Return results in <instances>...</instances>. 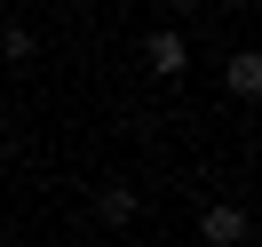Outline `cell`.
<instances>
[{"mask_svg":"<svg viewBox=\"0 0 262 247\" xmlns=\"http://www.w3.org/2000/svg\"><path fill=\"white\" fill-rule=\"evenodd\" d=\"M246 239H254V215L238 199H207L199 207V247H246Z\"/></svg>","mask_w":262,"mask_h":247,"instance_id":"1","label":"cell"},{"mask_svg":"<svg viewBox=\"0 0 262 247\" xmlns=\"http://www.w3.org/2000/svg\"><path fill=\"white\" fill-rule=\"evenodd\" d=\"M143 64H151V80H183V72H191V40H183L175 24H151L143 32Z\"/></svg>","mask_w":262,"mask_h":247,"instance_id":"2","label":"cell"},{"mask_svg":"<svg viewBox=\"0 0 262 247\" xmlns=\"http://www.w3.org/2000/svg\"><path fill=\"white\" fill-rule=\"evenodd\" d=\"M88 215H96L103 231H127L135 215H143V192H135V183H96V199H88Z\"/></svg>","mask_w":262,"mask_h":247,"instance_id":"3","label":"cell"},{"mask_svg":"<svg viewBox=\"0 0 262 247\" xmlns=\"http://www.w3.org/2000/svg\"><path fill=\"white\" fill-rule=\"evenodd\" d=\"M223 88H230L238 104H254V96H262V56H254V48H230V56H223Z\"/></svg>","mask_w":262,"mask_h":247,"instance_id":"4","label":"cell"},{"mask_svg":"<svg viewBox=\"0 0 262 247\" xmlns=\"http://www.w3.org/2000/svg\"><path fill=\"white\" fill-rule=\"evenodd\" d=\"M32 48H40V40L24 32V24H0V64H8V72H24V64H32Z\"/></svg>","mask_w":262,"mask_h":247,"instance_id":"5","label":"cell"},{"mask_svg":"<svg viewBox=\"0 0 262 247\" xmlns=\"http://www.w3.org/2000/svg\"><path fill=\"white\" fill-rule=\"evenodd\" d=\"M167 8H175V16H199V8H207V0H167Z\"/></svg>","mask_w":262,"mask_h":247,"instance_id":"6","label":"cell"},{"mask_svg":"<svg viewBox=\"0 0 262 247\" xmlns=\"http://www.w3.org/2000/svg\"><path fill=\"white\" fill-rule=\"evenodd\" d=\"M223 8H238V16H246V8H254V0H223Z\"/></svg>","mask_w":262,"mask_h":247,"instance_id":"7","label":"cell"},{"mask_svg":"<svg viewBox=\"0 0 262 247\" xmlns=\"http://www.w3.org/2000/svg\"><path fill=\"white\" fill-rule=\"evenodd\" d=\"M0 24H8V16H0Z\"/></svg>","mask_w":262,"mask_h":247,"instance_id":"8","label":"cell"}]
</instances>
